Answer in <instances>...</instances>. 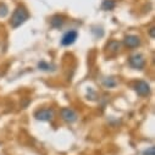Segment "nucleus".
<instances>
[{
    "instance_id": "11",
    "label": "nucleus",
    "mask_w": 155,
    "mask_h": 155,
    "mask_svg": "<svg viewBox=\"0 0 155 155\" xmlns=\"http://www.w3.org/2000/svg\"><path fill=\"white\" fill-rule=\"evenodd\" d=\"M103 84H104L106 88H112V87L116 86V81H115L114 78H106V80L103 82Z\"/></svg>"
},
{
    "instance_id": "8",
    "label": "nucleus",
    "mask_w": 155,
    "mask_h": 155,
    "mask_svg": "<svg viewBox=\"0 0 155 155\" xmlns=\"http://www.w3.org/2000/svg\"><path fill=\"white\" fill-rule=\"evenodd\" d=\"M101 8H103V10L111 11V10L115 8V2H114V0H104Z\"/></svg>"
},
{
    "instance_id": "2",
    "label": "nucleus",
    "mask_w": 155,
    "mask_h": 155,
    "mask_svg": "<svg viewBox=\"0 0 155 155\" xmlns=\"http://www.w3.org/2000/svg\"><path fill=\"white\" fill-rule=\"evenodd\" d=\"M54 110L53 109H39L34 112V117L38 121H50L54 117Z\"/></svg>"
},
{
    "instance_id": "14",
    "label": "nucleus",
    "mask_w": 155,
    "mask_h": 155,
    "mask_svg": "<svg viewBox=\"0 0 155 155\" xmlns=\"http://www.w3.org/2000/svg\"><path fill=\"white\" fill-rule=\"evenodd\" d=\"M38 67H39L41 70H49V65L48 64H45V62H39V64H38Z\"/></svg>"
},
{
    "instance_id": "7",
    "label": "nucleus",
    "mask_w": 155,
    "mask_h": 155,
    "mask_svg": "<svg viewBox=\"0 0 155 155\" xmlns=\"http://www.w3.org/2000/svg\"><path fill=\"white\" fill-rule=\"evenodd\" d=\"M124 43L127 48H137L139 44H140V39H139V37L137 35H126L125 37V39H124Z\"/></svg>"
},
{
    "instance_id": "5",
    "label": "nucleus",
    "mask_w": 155,
    "mask_h": 155,
    "mask_svg": "<svg viewBox=\"0 0 155 155\" xmlns=\"http://www.w3.org/2000/svg\"><path fill=\"white\" fill-rule=\"evenodd\" d=\"M134 91L140 97H147L150 94V87L145 81H138L134 86Z\"/></svg>"
},
{
    "instance_id": "6",
    "label": "nucleus",
    "mask_w": 155,
    "mask_h": 155,
    "mask_svg": "<svg viewBox=\"0 0 155 155\" xmlns=\"http://www.w3.org/2000/svg\"><path fill=\"white\" fill-rule=\"evenodd\" d=\"M77 37H78V33H77L76 31H68L64 34L62 39H61V44L65 45V47H68V45H71L76 42Z\"/></svg>"
},
{
    "instance_id": "15",
    "label": "nucleus",
    "mask_w": 155,
    "mask_h": 155,
    "mask_svg": "<svg viewBox=\"0 0 155 155\" xmlns=\"http://www.w3.org/2000/svg\"><path fill=\"white\" fill-rule=\"evenodd\" d=\"M150 37H151V38H154V27H153V28H150Z\"/></svg>"
},
{
    "instance_id": "12",
    "label": "nucleus",
    "mask_w": 155,
    "mask_h": 155,
    "mask_svg": "<svg viewBox=\"0 0 155 155\" xmlns=\"http://www.w3.org/2000/svg\"><path fill=\"white\" fill-rule=\"evenodd\" d=\"M9 12V9L5 4H0V17H5Z\"/></svg>"
},
{
    "instance_id": "1",
    "label": "nucleus",
    "mask_w": 155,
    "mask_h": 155,
    "mask_svg": "<svg viewBox=\"0 0 155 155\" xmlns=\"http://www.w3.org/2000/svg\"><path fill=\"white\" fill-rule=\"evenodd\" d=\"M29 17V14L27 11V9L25 6H17L11 16V20H10V25L12 28H18L21 27Z\"/></svg>"
},
{
    "instance_id": "10",
    "label": "nucleus",
    "mask_w": 155,
    "mask_h": 155,
    "mask_svg": "<svg viewBox=\"0 0 155 155\" xmlns=\"http://www.w3.org/2000/svg\"><path fill=\"white\" fill-rule=\"evenodd\" d=\"M109 49H111L112 51H117L120 49V43L119 42H116V41H111L109 44H107Z\"/></svg>"
},
{
    "instance_id": "9",
    "label": "nucleus",
    "mask_w": 155,
    "mask_h": 155,
    "mask_svg": "<svg viewBox=\"0 0 155 155\" xmlns=\"http://www.w3.org/2000/svg\"><path fill=\"white\" fill-rule=\"evenodd\" d=\"M62 23H64V20H62V17H60V16H55V17L51 20V26L55 27V28H60V27L62 26Z\"/></svg>"
},
{
    "instance_id": "3",
    "label": "nucleus",
    "mask_w": 155,
    "mask_h": 155,
    "mask_svg": "<svg viewBox=\"0 0 155 155\" xmlns=\"http://www.w3.org/2000/svg\"><path fill=\"white\" fill-rule=\"evenodd\" d=\"M60 114H61L62 120L66 121V122H68V124L76 122L77 121V117H78L77 114H76V111L72 110V109H70V107H62L61 111H60Z\"/></svg>"
},
{
    "instance_id": "4",
    "label": "nucleus",
    "mask_w": 155,
    "mask_h": 155,
    "mask_svg": "<svg viewBox=\"0 0 155 155\" xmlns=\"http://www.w3.org/2000/svg\"><path fill=\"white\" fill-rule=\"evenodd\" d=\"M130 62V66L136 68V70H143L144 66H145V60L144 58L140 55V54H136V55H132L128 60Z\"/></svg>"
},
{
    "instance_id": "13",
    "label": "nucleus",
    "mask_w": 155,
    "mask_h": 155,
    "mask_svg": "<svg viewBox=\"0 0 155 155\" xmlns=\"http://www.w3.org/2000/svg\"><path fill=\"white\" fill-rule=\"evenodd\" d=\"M144 155H155V149H154V147H150L148 150H145V151H144Z\"/></svg>"
}]
</instances>
